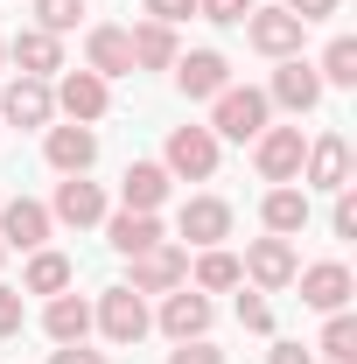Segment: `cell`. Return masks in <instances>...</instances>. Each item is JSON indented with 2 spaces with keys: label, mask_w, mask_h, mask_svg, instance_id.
Returning <instances> with one entry per match:
<instances>
[{
  "label": "cell",
  "mask_w": 357,
  "mask_h": 364,
  "mask_svg": "<svg viewBox=\"0 0 357 364\" xmlns=\"http://www.w3.org/2000/svg\"><path fill=\"white\" fill-rule=\"evenodd\" d=\"M267 91H252V85H224L218 98H211V134L218 140H260L267 134Z\"/></svg>",
  "instance_id": "obj_1"
},
{
  "label": "cell",
  "mask_w": 357,
  "mask_h": 364,
  "mask_svg": "<svg viewBox=\"0 0 357 364\" xmlns=\"http://www.w3.org/2000/svg\"><path fill=\"white\" fill-rule=\"evenodd\" d=\"M49 98H56V112H63V119L91 127V119H105V105H112V85H105L98 70H63V77L49 85Z\"/></svg>",
  "instance_id": "obj_2"
},
{
  "label": "cell",
  "mask_w": 357,
  "mask_h": 364,
  "mask_svg": "<svg viewBox=\"0 0 357 364\" xmlns=\"http://www.w3.org/2000/svg\"><path fill=\"white\" fill-rule=\"evenodd\" d=\"M161 168L182 176V182H211V176H218V134H211V127H176Z\"/></svg>",
  "instance_id": "obj_3"
},
{
  "label": "cell",
  "mask_w": 357,
  "mask_h": 364,
  "mask_svg": "<svg viewBox=\"0 0 357 364\" xmlns=\"http://www.w3.org/2000/svg\"><path fill=\"white\" fill-rule=\"evenodd\" d=\"M91 322L105 329V343H140L154 316H147V301H140L134 287H105V294H98V309H91Z\"/></svg>",
  "instance_id": "obj_4"
},
{
  "label": "cell",
  "mask_w": 357,
  "mask_h": 364,
  "mask_svg": "<svg viewBox=\"0 0 357 364\" xmlns=\"http://www.w3.org/2000/svg\"><path fill=\"white\" fill-rule=\"evenodd\" d=\"M238 273H245L260 294H273V287H294L302 259H294V245H287V238H252V245H245V259H238Z\"/></svg>",
  "instance_id": "obj_5"
},
{
  "label": "cell",
  "mask_w": 357,
  "mask_h": 364,
  "mask_svg": "<svg viewBox=\"0 0 357 364\" xmlns=\"http://www.w3.org/2000/svg\"><path fill=\"white\" fill-rule=\"evenodd\" d=\"M302 154H309L302 127H267V134L252 140V168L267 182H302Z\"/></svg>",
  "instance_id": "obj_6"
},
{
  "label": "cell",
  "mask_w": 357,
  "mask_h": 364,
  "mask_svg": "<svg viewBox=\"0 0 357 364\" xmlns=\"http://www.w3.org/2000/svg\"><path fill=\"white\" fill-rule=\"evenodd\" d=\"M182 280H189V252L161 238V245L134 252V280H127V287H134V294H176Z\"/></svg>",
  "instance_id": "obj_7"
},
{
  "label": "cell",
  "mask_w": 357,
  "mask_h": 364,
  "mask_svg": "<svg viewBox=\"0 0 357 364\" xmlns=\"http://www.w3.org/2000/svg\"><path fill=\"white\" fill-rule=\"evenodd\" d=\"M302 36H309V28H302L287 7H252V14H245V43L260 49V56H273V63H280V56H302Z\"/></svg>",
  "instance_id": "obj_8"
},
{
  "label": "cell",
  "mask_w": 357,
  "mask_h": 364,
  "mask_svg": "<svg viewBox=\"0 0 357 364\" xmlns=\"http://www.w3.org/2000/svg\"><path fill=\"white\" fill-rule=\"evenodd\" d=\"M49 238V203L36 196H0V245L7 252H36Z\"/></svg>",
  "instance_id": "obj_9"
},
{
  "label": "cell",
  "mask_w": 357,
  "mask_h": 364,
  "mask_svg": "<svg viewBox=\"0 0 357 364\" xmlns=\"http://www.w3.org/2000/svg\"><path fill=\"white\" fill-rule=\"evenodd\" d=\"M302 182L309 189H351V140L343 134H322V140H309V154H302Z\"/></svg>",
  "instance_id": "obj_10"
},
{
  "label": "cell",
  "mask_w": 357,
  "mask_h": 364,
  "mask_svg": "<svg viewBox=\"0 0 357 364\" xmlns=\"http://www.w3.org/2000/svg\"><path fill=\"white\" fill-rule=\"evenodd\" d=\"M267 105H280V112H315V105H322V77H315V63L280 56V70H273V85H267Z\"/></svg>",
  "instance_id": "obj_11"
},
{
  "label": "cell",
  "mask_w": 357,
  "mask_h": 364,
  "mask_svg": "<svg viewBox=\"0 0 357 364\" xmlns=\"http://www.w3.org/2000/svg\"><path fill=\"white\" fill-rule=\"evenodd\" d=\"M49 225H105V189L85 176H63L56 182V203H49Z\"/></svg>",
  "instance_id": "obj_12"
},
{
  "label": "cell",
  "mask_w": 357,
  "mask_h": 364,
  "mask_svg": "<svg viewBox=\"0 0 357 364\" xmlns=\"http://www.w3.org/2000/svg\"><path fill=\"white\" fill-rule=\"evenodd\" d=\"M294 280H302V301L322 309V316L351 309V267H343V259H315V267H302Z\"/></svg>",
  "instance_id": "obj_13"
},
{
  "label": "cell",
  "mask_w": 357,
  "mask_h": 364,
  "mask_svg": "<svg viewBox=\"0 0 357 364\" xmlns=\"http://www.w3.org/2000/svg\"><path fill=\"white\" fill-rule=\"evenodd\" d=\"M43 154H49L56 176H85L91 161H98V134L78 127V119H70V127H49V134H43Z\"/></svg>",
  "instance_id": "obj_14"
},
{
  "label": "cell",
  "mask_w": 357,
  "mask_h": 364,
  "mask_svg": "<svg viewBox=\"0 0 357 364\" xmlns=\"http://www.w3.org/2000/svg\"><path fill=\"white\" fill-rule=\"evenodd\" d=\"M169 70H176L182 98H218V91L231 85V63H224L218 49H189V56H176V63H169Z\"/></svg>",
  "instance_id": "obj_15"
},
{
  "label": "cell",
  "mask_w": 357,
  "mask_h": 364,
  "mask_svg": "<svg viewBox=\"0 0 357 364\" xmlns=\"http://www.w3.org/2000/svg\"><path fill=\"white\" fill-rule=\"evenodd\" d=\"M85 70H98L105 85H112V77H127V70H134V43H127V28L98 21V28L85 36Z\"/></svg>",
  "instance_id": "obj_16"
},
{
  "label": "cell",
  "mask_w": 357,
  "mask_h": 364,
  "mask_svg": "<svg viewBox=\"0 0 357 364\" xmlns=\"http://www.w3.org/2000/svg\"><path fill=\"white\" fill-rule=\"evenodd\" d=\"M0 119H14V127H49V119H56L49 77H14L7 98H0Z\"/></svg>",
  "instance_id": "obj_17"
},
{
  "label": "cell",
  "mask_w": 357,
  "mask_h": 364,
  "mask_svg": "<svg viewBox=\"0 0 357 364\" xmlns=\"http://www.w3.org/2000/svg\"><path fill=\"white\" fill-rule=\"evenodd\" d=\"M182 238L203 252V245H224L231 238V203L224 196H189L182 203Z\"/></svg>",
  "instance_id": "obj_18"
},
{
  "label": "cell",
  "mask_w": 357,
  "mask_h": 364,
  "mask_svg": "<svg viewBox=\"0 0 357 364\" xmlns=\"http://www.w3.org/2000/svg\"><path fill=\"white\" fill-rule=\"evenodd\" d=\"M7 56H14L21 77H56V70H63V36H49V28H21V36L7 43Z\"/></svg>",
  "instance_id": "obj_19"
},
{
  "label": "cell",
  "mask_w": 357,
  "mask_h": 364,
  "mask_svg": "<svg viewBox=\"0 0 357 364\" xmlns=\"http://www.w3.org/2000/svg\"><path fill=\"white\" fill-rule=\"evenodd\" d=\"M161 329H169V336H176V343H196V336H203V329H211V294H196V287H189V280H182L176 294H169V301H161Z\"/></svg>",
  "instance_id": "obj_20"
},
{
  "label": "cell",
  "mask_w": 357,
  "mask_h": 364,
  "mask_svg": "<svg viewBox=\"0 0 357 364\" xmlns=\"http://www.w3.org/2000/svg\"><path fill=\"white\" fill-rule=\"evenodd\" d=\"M260 218H267L273 238H294V231H309V189H294V182H273L267 203H260Z\"/></svg>",
  "instance_id": "obj_21"
},
{
  "label": "cell",
  "mask_w": 357,
  "mask_h": 364,
  "mask_svg": "<svg viewBox=\"0 0 357 364\" xmlns=\"http://www.w3.org/2000/svg\"><path fill=\"white\" fill-rule=\"evenodd\" d=\"M43 329H49V343H85L91 336V301L85 294H49Z\"/></svg>",
  "instance_id": "obj_22"
},
{
  "label": "cell",
  "mask_w": 357,
  "mask_h": 364,
  "mask_svg": "<svg viewBox=\"0 0 357 364\" xmlns=\"http://www.w3.org/2000/svg\"><path fill=\"white\" fill-rule=\"evenodd\" d=\"M169 168H161V161H134V168H127V176H119V196H127V210H161V203H169Z\"/></svg>",
  "instance_id": "obj_23"
},
{
  "label": "cell",
  "mask_w": 357,
  "mask_h": 364,
  "mask_svg": "<svg viewBox=\"0 0 357 364\" xmlns=\"http://www.w3.org/2000/svg\"><path fill=\"white\" fill-rule=\"evenodd\" d=\"M105 238H112V252H147V245H161V218L154 210H119V218H105Z\"/></svg>",
  "instance_id": "obj_24"
},
{
  "label": "cell",
  "mask_w": 357,
  "mask_h": 364,
  "mask_svg": "<svg viewBox=\"0 0 357 364\" xmlns=\"http://www.w3.org/2000/svg\"><path fill=\"white\" fill-rule=\"evenodd\" d=\"M127 43H134V70H169L182 56L176 28H161V21H140V28H127Z\"/></svg>",
  "instance_id": "obj_25"
},
{
  "label": "cell",
  "mask_w": 357,
  "mask_h": 364,
  "mask_svg": "<svg viewBox=\"0 0 357 364\" xmlns=\"http://www.w3.org/2000/svg\"><path fill=\"white\" fill-rule=\"evenodd\" d=\"M70 280H78V267H70L63 252H49V245L28 252V273H21V287H28V294H70Z\"/></svg>",
  "instance_id": "obj_26"
},
{
  "label": "cell",
  "mask_w": 357,
  "mask_h": 364,
  "mask_svg": "<svg viewBox=\"0 0 357 364\" xmlns=\"http://www.w3.org/2000/svg\"><path fill=\"white\" fill-rule=\"evenodd\" d=\"M245 273H238V252H224V245H203L196 252V267H189V287L196 294H224V287H238Z\"/></svg>",
  "instance_id": "obj_27"
},
{
  "label": "cell",
  "mask_w": 357,
  "mask_h": 364,
  "mask_svg": "<svg viewBox=\"0 0 357 364\" xmlns=\"http://www.w3.org/2000/svg\"><path fill=\"white\" fill-rule=\"evenodd\" d=\"M315 350H322L329 364H357V316L336 309V316L322 322V343H315Z\"/></svg>",
  "instance_id": "obj_28"
},
{
  "label": "cell",
  "mask_w": 357,
  "mask_h": 364,
  "mask_svg": "<svg viewBox=\"0 0 357 364\" xmlns=\"http://www.w3.org/2000/svg\"><path fill=\"white\" fill-rule=\"evenodd\" d=\"M315 77H322V85H357V43H351V36H336V43L322 49Z\"/></svg>",
  "instance_id": "obj_29"
},
{
  "label": "cell",
  "mask_w": 357,
  "mask_h": 364,
  "mask_svg": "<svg viewBox=\"0 0 357 364\" xmlns=\"http://www.w3.org/2000/svg\"><path fill=\"white\" fill-rule=\"evenodd\" d=\"M78 14H85V0H36V28H49V36H70Z\"/></svg>",
  "instance_id": "obj_30"
},
{
  "label": "cell",
  "mask_w": 357,
  "mask_h": 364,
  "mask_svg": "<svg viewBox=\"0 0 357 364\" xmlns=\"http://www.w3.org/2000/svg\"><path fill=\"white\" fill-rule=\"evenodd\" d=\"M196 14H203V21H218V28H231V21H245V14H252V0H196Z\"/></svg>",
  "instance_id": "obj_31"
},
{
  "label": "cell",
  "mask_w": 357,
  "mask_h": 364,
  "mask_svg": "<svg viewBox=\"0 0 357 364\" xmlns=\"http://www.w3.org/2000/svg\"><path fill=\"white\" fill-rule=\"evenodd\" d=\"M238 322H245L252 336H267V329H273V309H267V294H238Z\"/></svg>",
  "instance_id": "obj_32"
},
{
  "label": "cell",
  "mask_w": 357,
  "mask_h": 364,
  "mask_svg": "<svg viewBox=\"0 0 357 364\" xmlns=\"http://www.w3.org/2000/svg\"><path fill=\"white\" fill-rule=\"evenodd\" d=\"M329 231H336V238H357V196H351V189H336V210H329Z\"/></svg>",
  "instance_id": "obj_33"
},
{
  "label": "cell",
  "mask_w": 357,
  "mask_h": 364,
  "mask_svg": "<svg viewBox=\"0 0 357 364\" xmlns=\"http://www.w3.org/2000/svg\"><path fill=\"white\" fill-rule=\"evenodd\" d=\"M169 364H224V350H211V343L196 336V343H176V350H169Z\"/></svg>",
  "instance_id": "obj_34"
},
{
  "label": "cell",
  "mask_w": 357,
  "mask_h": 364,
  "mask_svg": "<svg viewBox=\"0 0 357 364\" xmlns=\"http://www.w3.org/2000/svg\"><path fill=\"white\" fill-rule=\"evenodd\" d=\"M147 14H154L161 28H176V21H189V14H196V0H147Z\"/></svg>",
  "instance_id": "obj_35"
},
{
  "label": "cell",
  "mask_w": 357,
  "mask_h": 364,
  "mask_svg": "<svg viewBox=\"0 0 357 364\" xmlns=\"http://www.w3.org/2000/svg\"><path fill=\"white\" fill-rule=\"evenodd\" d=\"M280 7H287V14L302 21V28H309V21H329V14H336V0H280Z\"/></svg>",
  "instance_id": "obj_36"
},
{
  "label": "cell",
  "mask_w": 357,
  "mask_h": 364,
  "mask_svg": "<svg viewBox=\"0 0 357 364\" xmlns=\"http://www.w3.org/2000/svg\"><path fill=\"white\" fill-rule=\"evenodd\" d=\"M0 336H21V294L0 287Z\"/></svg>",
  "instance_id": "obj_37"
},
{
  "label": "cell",
  "mask_w": 357,
  "mask_h": 364,
  "mask_svg": "<svg viewBox=\"0 0 357 364\" xmlns=\"http://www.w3.org/2000/svg\"><path fill=\"white\" fill-rule=\"evenodd\" d=\"M267 364H315V358H309V343H273Z\"/></svg>",
  "instance_id": "obj_38"
},
{
  "label": "cell",
  "mask_w": 357,
  "mask_h": 364,
  "mask_svg": "<svg viewBox=\"0 0 357 364\" xmlns=\"http://www.w3.org/2000/svg\"><path fill=\"white\" fill-rule=\"evenodd\" d=\"M49 364H105V358L85 350V343H56V358H49Z\"/></svg>",
  "instance_id": "obj_39"
},
{
  "label": "cell",
  "mask_w": 357,
  "mask_h": 364,
  "mask_svg": "<svg viewBox=\"0 0 357 364\" xmlns=\"http://www.w3.org/2000/svg\"><path fill=\"white\" fill-rule=\"evenodd\" d=\"M0 63H7V36H0Z\"/></svg>",
  "instance_id": "obj_40"
},
{
  "label": "cell",
  "mask_w": 357,
  "mask_h": 364,
  "mask_svg": "<svg viewBox=\"0 0 357 364\" xmlns=\"http://www.w3.org/2000/svg\"><path fill=\"white\" fill-rule=\"evenodd\" d=\"M0 259H7V245H0Z\"/></svg>",
  "instance_id": "obj_41"
}]
</instances>
